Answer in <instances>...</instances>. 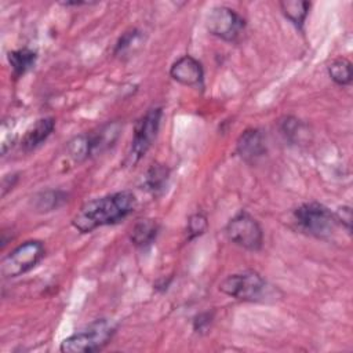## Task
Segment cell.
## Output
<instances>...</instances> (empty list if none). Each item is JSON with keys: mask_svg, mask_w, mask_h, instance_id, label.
<instances>
[{"mask_svg": "<svg viewBox=\"0 0 353 353\" xmlns=\"http://www.w3.org/2000/svg\"><path fill=\"white\" fill-rule=\"evenodd\" d=\"M55 120L52 117H43L39 119L23 135L21 146L29 152L40 146L54 131Z\"/></svg>", "mask_w": 353, "mask_h": 353, "instance_id": "obj_12", "label": "cell"}, {"mask_svg": "<svg viewBox=\"0 0 353 353\" xmlns=\"http://www.w3.org/2000/svg\"><path fill=\"white\" fill-rule=\"evenodd\" d=\"M207 228H208V221L203 212L192 214L188 219V226H186L188 240L201 236L207 230Z\"/></svg>", "mask_w": 353, "mask_h": 353, "instance_id": "obj_19", "label": "cell"}, {"mask_svg": "<svg viewBox=\"0 0 353 353\" xmlns=\"http://www.w3.org/2000/svg\"><path fill=\"white\" fill-rule=\"evenodd\" d=\"M327 72L331 80L339 85H347L352 83V63L343 57L331 61V63L327 66Z\"/></svg>", "mask_w": 353, "mask_h": 353, "instance_id": "obj_17", "label": "cell"}, {"mask_svg": "<svg viewBox=\"0 0 353 353\" xmlns=\"http://www.w3.org/2000/svg\"><path fill=\"white\" fill-rule=\"evenodd\" d=\"M225 234L233 244L248 251L261 250L263 243L262 228L256 219L245 211H240L228 222Z\"/></svg>", "mask_w": 353, "mask_h": 353, "instance_id": "obj_7", "label": "cell"}, {"mask_svg": "<svg viewBox=\"0 0 353 353\" xmlns=\"http://www.w3.org/2000/svg\"><path fill=\"white\" fill-rule=\"evenodd\" d=\"M43 243L29 240L7 254L0 263V273L4 279L18 277L33 269L44 256Z\"/></svg>", "mask_w": 353, "mask_h": 353, "instance_id": "obj_6", "label": "cell"}, {"mask_svg": "<svg viewBox=\"0 0 353 353\" xmlns=\"http://www.w3.org/2000/svg\"><path fill=\"white\" fill-rule=\"evenodd\" d=\"M37 55L33 50L19 48L8 52V62L11 66V72L14 77H21L28 70H30L36 63Z\"/></svg>", "mask_w": 353, "mask_h": 353, "instance_id": "obj_14", "label": "cell"}, {"mask_svg": "<svg viewBox=\"0 0 353 353\" xmlns=\"http://www.w3.org/2000/svg\"><path fill=\"white\" fill-rule=\"evenodd\" d=\"M214 319V313L212 312H203L199 313L194 319H193V330L196 332H204L212 323Z\"/></svg>", "mask_w": 353, "mask_h": 353, "instance_id": "obj_21", "label": "cell"}, {"mask_svg": "<svg viewBox=\"0 0 353 353\" xmlns=\"http://www.w3.org/2000/svg\"><path fill=\"white\" fill-rule=\"evenodd\" d=\"M334 215H335L336 222L342 223V225L346 228L347 232L352 230V208H350L349 205H342V207H339V208L334 212Z\"/></svg>", "mask_w": 353, "mask_h": 353, "instance_id": "obj_22", "label": "cell"}, {"mask_svg": "<svg viewBox=\"0 0 353 353\" xmlns=\"http://www.w3.org/2000/svg\"><path fill=\"white\" fill-rule=\"evenodd\" d=\"M280 8L287 19H290L296 28L302 29L309 14L310 3L303 0H283L280 1Z\"/></svg>", "mask_w": 353, "mask_h": 353, "instance_id": "obj_15", "label": "cell"}, {"mask_svg": "<svg viewBox=\"0 0 353 353\" xmlns=\"http://www.w3.org/2000/svg\"><path fill=\"white\" fill-rule=\"evenodd\" d=\"M170 76L179 84L189 87H201L204 70L201 63L192 55L178 58L170 68Z\"/></svg>", "mask_w": 353, "mask_h": 353, "instance_id": "obj_10", "label": "cell"}, {"mask_svg": "<svg viewBox=\"0 0 353 353\" xmlns=\"http://www.w3.org/2000/svg\"><path fill=\"white\" fill-rule=\"evenodd\" d=\"M159 233V223L154 219H139L131 230V241L137 247H146L153 243Z\"/></svg>", "mask_w": 353, "mask_h": 353, "instance_id": "obj_13", "label": "cell"}, {"mask_svg": "<svg viewBox=\"0 0 353 353\" xmlns=\"http://www.w3.org/2000/svg\"><path fill=\"white\" fill-rule=\"evenodd\" d=\"M205 26L211 34L225 41H236L245 29V21L233 8L218 6L208 12Z\"/></svg>", "mask_w": 353, "mask_h": 353, "instance_id": "obj_9", "label": "cell"}, {"mask_svg": "<svg viewBox=\"0 0 353 353\" xmlns=\"http://www.w3.org/2000/svg\"><path fill=\"white\" fill-rule=\"evenodd\" d=\"M170 170L164 164H152L145 175V186L153 194H159L167 186Z\"/></svg>", "mask_w": 353, "mask_h": 353, "instance_id": "obj_16", "label": "cell"}, {"mask_svg": "<svg viewBox=\"0 0 353 353\" xmlns=\"http://www.w3.org/2000/svg\"><path fill=\"white\" fill-rule=\"evenodd\" d=\"M135 205L137 199L130 190L106 194L84 203L72 218V225L80 233H90L97 228L123 221Z\"/></svg>", "mask_w": 353, "mask_h": 353, "instance_id": "obj_1", "label": "cell"}, {"mask_svg": "<svg viewBox=\"0 0 353 353\" xmlns=\"http://www.w3.org/2000/svg\"><path fill=\"white\" fill-rule=\"evenodd\" d=\"M294 218L302 232L317 239H328L338 223L334 212L316 201L301 204L294 211Z\"/></svg>", "mask_w": 353, "mask_h": 353, "instance_id": "obj_3", "label": "cell"}, {"mask_svg": "<svg viewBox=\"0 0 353 353\" xmlns=\"http://www.w3.org/2000/svg\"><path fill=\"white\" fill-rule=\"evenodd\" d=\"M268 290L266 281L254 270H245L228 276L219 284V291L239 301L256 302L265 298Z\"/></svg>", "mask_w": 353, "mask_h": 353, "instance_id": "obj_4", "label": "cell"}, {"mask_svg": "<svg viewBox=\"0 0 353 353\" xmlns=\"http://www.w3.org/2000/svg\"><path fill=\"white\" fill-rule=\"evenodd\" d=\"M141 37V32L137 29L128 30L125 32L116 43L114 47V55H124L125 52H128L131 50V47L138 41V39Z\"/></svg>", "mask_w": 353, "mask_h": 353, "instance_id": "obj_20", "label": "cell"}, {"mask_svg": "<svg viewBox=\"0 0 353 353\" xmlns=\"http://www.w3.org/2000/svg\"><path fill=\"white\" fill-rule=\"evenodd\" d=\"M120 132L121 124L119 121H109L98 127L95 131L76 135L74 143L77 153L83 160L101 154L102 152L108 150L110 146L114 145Z\"/></svg>", "mask_w": 353, "mask_h": 353, "instance_id": "obj_8", "label": "cell"}, {"mask_svg": "<svg viewBox=\"0 0 353 353\" xmlns=\"http://www.w3.org/2000/svg\"><path fill=\"white\" fill-rule=\"evenodd\" d=\"M237 154L247 163H255L266 153L263 132L258 128H248L240 134L236 142Z\"/></svg>", "mask_w": 353, "mask_h": 353, "instance_id": "obj_11", "label": "cell"}, {"mask_svg": "<svg viewBox=\"0 0 353 353\" xmlns=\"http://www.w3.org/2000/svg\"><path fill=\"white\" fill-rule=\"evenodd\" d=\"M66 199V194L61 190H46L39 193L33 199V207L39 212H48L58 208Z\"/></svg>", "mask_w": 353, "mask_h": 353, "instance_id": "obj_18", "label": "cell"}, {"mask_svg": "<svg viewBox=\"0 0 353 353\" xmlns=\"http://www.w3.org/2000/svg\"><path fill=\"white\" fill-rule=\"evenodd\" d=\"M116 324L109 319H98L85 328L65 338L59 350L63 353H91L101 350L116 332Z\"/></svg>", "mask_w": 353, "mask_h": 353, "instance_id": "obj_2", "label": "cell"}, {"mask_svg": "<svg viewBox=\"0 0 353 353\" xmlns=\"http://www.w3.org/2000/svg\"><path fill=\"white\" fill-rule=\"evenodd\" d=\"M161 116H163L161 108H150L135 123L131 146L127 154V163L130 165L137 164L153 145V141L156 139L160 128Z\"/></svg>", "mask_w": 353, "mask_h": 353, "instance_id": "obj_5", "label": "cell"}]
</instances>
